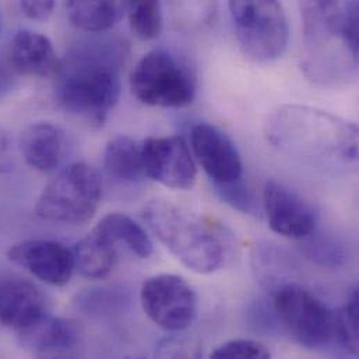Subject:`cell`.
<instances>
[{
	"instance_id": "14",
	"label": "cell",
	"mask_w": 359,
	"mask_h": 359,
	"mask_svg": "<svg viewBox=\"0 0 359 359\" xmlns=\"http://www.w3.org/2000/svg\"><path fill=\"white\" fill-rule=\"evenodd\" d=\"M45 312V298L34 283L0 269V325L18 332Z\"/></svg>"
},
{
	"instance_id": "18",
	"label": "cell",
	"mask_w": 359,
	"mask_h": 359,
	"mask_svg": "<svg viewBox=\"0 0 359 359\" xmlns=\"http://www.w3.org/2000/svg\"><path fill=\"white\" fill-rule=\"evenodd\" d=\"M73 255L74 266L81 276L100 280L114 270L118 260V248L114 241L94 228L77 242Z\"/></svg>"
},
{
	"instance_id": "13",
	"label": "cell",
	"mask_w": 359,
	"mask_h": 359,
	"mask_svg": "<svg viewBox=\"0 0 359 359\" xmlns=\"http://www.w3.org/2000/svg\"><path fill=\"white\" fill-rule=\"evenodd\" d=\"M190 149L214 184L242 178L241 154L233 142L218 128L205 122L194 125L190 130Z\"/></svg>"
},
{
	"instance_id": "27",
	"label": "cell",
	"mask_w": 359,
	"mask_h": 359,
	"mask_svg": "<svg viewBox=\"0 0 359 359\" xmlns=\"http://www.w3.org/2000/svg\"><path fill=\"white\" fill-rule=\"evenodd\" d=\"M306 255L316 263L327 267H339L346 260V253L340 245L332 239L312 238L308 241Z\"/></svg>"
},
{
	"instance_id": "10",
	"label": "cell",
	"mask_w": 359,
	"mask_h": 359,
	"mask_svg": "<svg viewBox=\"0 0 359 359\" xmlns=\"http://www.w3.org/2000/svg\"><path fill=\"white\" fill-rule=\"evenodd\" d=\"M144 172L165 187L189 190L196 182V164L187 143L180 136L149 137L142 142Z\"/></svg>"
},
{
	"instance_id": "22",
	"label": "cell",
	"mask_w": 359,
	"mask_h": 359,
	"mask_svg": "<svg viewBox=\"0 0 359 359\" xmlns=\"http://www.w3.org/2000/svg\"><path fill=\"white\" fill-rule=\"evenodd\" d=\"M167 3L172 22L184 32L208 28L217 14V0H167Z\"/></svg>"
},
{
	"instance_id": "30",
	"label": "cell",
	"mask_w": 359,
	"mask_h": 359,
	"mask_svg": "<svg viewBox=\"0 0 359 359\" xmlns=\"http://www.w3.org/2000/svg\"><path fill=\"white\" fill-rule=\"evenodd\" d=\"M11 163V146L7 132L0 126V172H6Z\"/></svg>"
},
{
	"instance_id": "8",
	"label": "cell",
	"mask_w": 359,
	"mask_h": 359,
	"mask_svg": "<svg viewBox=\"0 0 359 359\" xmlns=\"http://www.w3.org/2000/svg\"><path fill=\"white\" fill-rule=\"evenodd\" d=\"M273 308L287 332L308 348H325L336 341V313L299 284L281 285Z\"/></svg>"
},
{
	"instance_id": "1",
	"label": "cell",
	"mask_w": 359,
	"mask_h": 359,
	"mask_svg": "<svg viewBox=\"0 0 359 359\" xmlns=\"http://www.w3.org/2000/svg\"><path fill=\"white\" fill-rule=\"evenodd\" d=\"M125 46L108 36H95L72 48L56 73L59 104L76 116L104 125L121 98Z\"/></svg>"
},
{
	"instance_id": "21",
	"label": "cell",
	"mask_w": 359,
	"mask_h": 359,
	"mask_svg": "<svg viewBox=\"0 0 359 359\" xmlns=\"http://www.w3.org/2000/svg\"><path fill=\"white\" fill-rule=\"evenodd\" d=\"M116 245L125 243L140 259H149L154 252V245L146 229L132 217L123 212H109L94 226Z\"/></svg>"
},
{
	"instance_id": "26",
	"label": "cell",
	"mask_w": 359,
	"mask_h": 359,
	"mask_svg": "<svg viewBox=\"0 0 359 359\" xmlns=\"http://www.w3.org/2000/svg\"><path fill=\"white\" fill-rule=\"evenodd\" d=\"M214 186L221 200L229 204L232 208L245 214L255 212V208H256L255 197L242 178L228 182V183H218Z\"/></svg>"
},
{
	"instance_id": "25",
	"label": "cell",
	"mask_w": 359,
	"mask_h": 359,
	"mask_svg": "<svg viewBox=\"0 0 359 359\" xmlns=\"http://www.w3.org/2000/svg\"><path fill=\"white\" fill-rule=\"evenodd\" d=\"M210 357L214 359H267L271 358V353L264 344L256 340L241 339L219 346Z\"/></svg>"
},
{
	"instance_id": "24",
	"label": "cell",
	"mask_w": 359,
	"mask_h": 359,
	"mask_svg": "<svg viewBox=\"0 0 359 359\" xmlns=\"http://www.w3.org/2000/svg\"><path fill=\"white\" fill-rule=\"evenodd\" d=\"M359 292L354 288L348 302L336 313V343L353 355H358Z\"/></svg>"
},
{
	"instance_id": "6",
	"label": "cell",
	"mask_w": 359,
	"mask_h": 359,
	"mask_svg": "<svg viewBox=\"0 0 359 359\" xmlns=\"http://www.w3.org/2000/svg\"><path fill=\"white\" fill-rule=\"evenodd\" d=\"M101 196L102 180L98 171L86 163H74L43 187L35 212L46 221L80 225L93 219Z\"/></svg>"
},
{
	"instance_id": "11",
	"label": "cell",
	"mask_w": 359,
	"mask_h": 359,
	"mask_svg": "<svg viewBox=\"0 0 359 359\" xmlns=\"http://www.w3.org/2000/svg\"><path fill=\"white\" fill-rule=\"evenodd\" d=\"M263 204L273 232L291 239H306L315 232L316 210L305 197L287 184L267 180L263 189Z\"/></svg>"
},
{
	"instance_id": "9",
	"label": "cell",
	"mask_w": 359,
	"mask_h": 359,
	"mask_svg": "<svg viewBox=\"0 0 359 359\" xmlns=\"http://www.w3.org/2000/svg\"><path fill=\"white\" fill-rule=\"evenodd\" d=\"M140 301L149 319L167 332H183L197 318V295L190 284L175 274H158L147 278Z\"/></svg>"
},
{
	"instance_id": "23",
	"label": "cell",
	"mask_w": 359,
	"mask_h": 359,
	"mask_svg": "<svg viewBox=\"0 0 359 359\" xmlns=\"http://www.w3.org/2000/svg\"><path fill=\"white\" fill-rule=\"evenodd\" d=\"M126 11L130 28L140 39L160 36L164 24L161 0H128Z\"/></svg>"
},
{
	"instance_id": "15",
	"label": "cell",
	"mask_w": 359,
	"mask_h": 359,
	"mask_svg": "<svg viewBox=\"0 0 359 359\" xmlns=\"http://www.w3.org/2000/svg\"><path fill=\"white\" fill-rule=\"evenodd\" d=\"M8 63L20 76H56L60 60L48 36L31 29H20L10 42Z\"/></svg>"
},
{
	"instance_id": "20",
	"label": "cell",
	"mask_w": 359,
	"mask_h": 359,
	"mask_svg": "<svg viewBox=\"0 0 359 359\" xmlns=\"http://www.w3.org/2000/svg\"><path fill=\"white\" fill-rule=\"evenodd\" d=\"M104 167L115 180L139 182L146 178L142 143L129 136H115L107 143Z\"/></svg>"
},
{
	"instance_id": "2",
	"label": "cell",
	"mask_w": 359,
	"mask_h": 359,
	"mask_svg": "<svg viewBox=\"0 0 359 359\" xmlns=\"http://www.w3.org/2000/svg\"><path fill=\"white\" fill-rule=\"evenodd\" d=\"M304 70L323 86L346 84L358 72V0H302Z\"/></svg>"
},
{
	"instance_id": "4",
	"label": "cell",
	"mask_w": 359,
	"mask_h": 359,
	"mask_svg": "<svg viewBox=\"0 0 359 359\" xmlns=\"http://www.w3.org/2000/svg\"><path fill=\"white\" fill-rule=\"evenodd\" d=\"M142 215L157 239L189 270L211 274L222 266L221 239L189 210L165 198H154L144 205Z\"/></svg>"
},
{
	"instance_id": "16",
	"label": "cell",
	"mask_w": 359,
	"mask_h": 359,
	"mask_svg": "<svg viewBox=\"0 0 359 359\" xmlns=\"http://www.w3.org/2000/svg\"><path fill=\"white\" fill-rule=\"evenodd\" d=\"M20 344L38 355H57L73 350L80 340V332L74 322L41 315L28 326L17 332Z\"/></svg>"
},
{
	"instance_id": "19",
	"label": "cell",
	"mask_w": 359,
	"mask_h": 359,
	"mask_svg": "<svg viewBox=\"0 0 359 359\" xmlns=\"http://www.w3.org/2000/svg\"><path fill=\"white\" fill-rule=\"evenodd\" d=\"M126 3L128 0H66V11L79 29L101 34L121 21Z\"/></svg>"
},
{
	"instance_id": "17",
	"label": "cell",
	"mask_w": 359,
	"mask_h": 359,
	"mask_svg": "<svg viewBox=\"0 0 359 359\" xmlns=\"http://www.w3.org/2000/svg\"><path fill=\"white\" fill-rule=\"evenodd\" d=\"M65 146L63 132L49 122L27 126L20 137V150L25 163L39 172H50L59 167Z\"/></svg>"
},
{
	"instance_id": "28",
	"label": "cell",
	"mask_w": 359,
	"mask_h": 359,
	"mask_svg": "<svg viewBox=\"0 0 359 359\" xmlns=\"http://www.w3.org/2000/svg\"><path fill=\"white\" fill-rule=\"evenodd\" d=\"M21 8L32 20H46L55 8L56 0H20Z\"/></svg>"
},
{
	"instance_id": "3",
	"label": "cell",
	"mask_w": 359,
	"mask_h": 359,
	"mask_svg": "<svg viewBox=\"0 0 359 359\" xmlns=\"http://www.w3.org/2000/svg\"><path fill=\"white\" fill-rule=\"evenodd\" d=\"M266 137L283 154L311 164L341 165L358 158V126L308 105L288 104L274 111Z\"/></svg>"
},
{
	"instance_id": "7",
	"label": "cell",
	"mask_w": 359,
	"mask_h": 359,
	"mask_svg": "<svg viewBox=\"0 0 359 359\" xmlns=\"http://www.w3.org/2000/svg\"><path fill=\"white\" fill-rule=\"evenodd\" d=\"M130 87L135 97L149 107L178 109L194 101L197 81L178 56L167 49H153L132 70Z\"/></svg>"
},
{
	"instance_id": "29",
	"label": "cell",
	"mask_w": 359,
	"mask_h": 359,
	"mask_svg": "<svg viewBox=\"0 0 359 359\" xmlns=\"http://www.w3.org/2000/svg\"><path fill=\"white\" fill-rule=\"evenodd\" d=\"M15 72L8 60L0 59V101L6 98L15 87Z\"/></svg>"
},
{
	"instance_id": "12",
	"label": "cell",
	"mask_w": 359,
	"mask_h": 359,
	"mask_svg": "<svg viewBox=\"0 0 359 359\" xmlns=\"http://www.w3.org/2000/svg\"><path fill=\"white\" fill-rule=\"evenodd\" d=\"M8 257L38 280L63 287L72 280L74 266L73 252L63 243L50 239H28L14 243Z\"/></svg>"
},
{
	"instance_id": "5",
	"label": "cell",
	"mask_w": 359,
	"mask_h": 359,
	"mask_svg": "<svg viewBox=\"0 0 359 359\" xmlns=\"http://www.w3.org/2000/svg\"><path fill=\"white\" fill-rule=\"evenodd\" d=\"M242 53L256 62L280 59L288 46L290 25L280 0H228Z\"/></svg>"
}]
</instances>
